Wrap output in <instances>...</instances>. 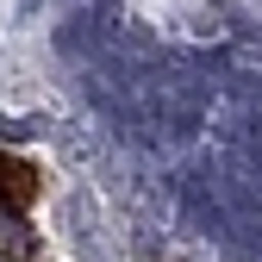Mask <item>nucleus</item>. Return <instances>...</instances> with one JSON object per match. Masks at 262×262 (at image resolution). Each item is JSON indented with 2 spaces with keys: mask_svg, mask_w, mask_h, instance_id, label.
Segmentation results:
<instances>
[{
  "mask_svg": "<svg viewBox=\"0 0 262 262\" xmlns=\"http://www.w3.org/2000/svg\"><path fill=\"white\" fill-rule=\"evenodd\" d=\"M38 200V169L19 156H0V225L25 231V206Z\"/></svg>",
  "mask_w": 262,
  "mask_h": 262,
  "instance_id": "nucleus-1",
  "label": "nucleus"
}]
</instances>
